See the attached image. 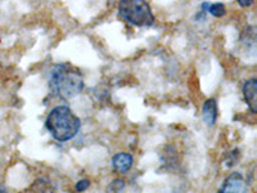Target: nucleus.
I'll return each instance as SVG.
<instances>
[{
	"label": "nucleus",
	"instance_id": "nucleus-13",
	"mask_svg": "<svg viewBox=\"0 0 257 193\" xmlns=\"http://www.w3.org/2000/svg\"><path fill=\"white\" fill-rule=\"evenodd\" d=\"M89 187H90V180H88V179H81L80 181H77L76 190L77 192H84V190L88 189Z\"/></svg>",
	"mask_w": 257,
	"mask_h": 193
},
{
	"label": "nucleus",
	"instance_id": "nucleus-10",
	"mask_svg": "<svg viewBox=\"0 0 257 193\" xmlns=\"http://www.w3.org/2000/svg\"><path fill=\"white\" fill-rule=\"evenodd\" d=\"M202 9H203V12H208L213 17L217 18L224 17L226 15V8L222 3H203L202 4Z\"/></svg>",
	"mask_w": 257,
	"mask_h": 193
},
{
	"label": "nucleus",
	"instance_id": "nucleus-12",
	"mask_svg": "<svg viewBox=\"0 0 257 193\" xmlns=\"http://www.w3.org/2000/svg\"><path fill=\"white\" fill-rule=\"evenodd\" d=\"M239 157H240V153H239V149H234L233 152L229 155V158H226V166L228 167H231L234 166L235 164H238V161H239Z\"/></svg>",
	"mask_w": 257,
	"mask_h": 193
},
{
	"label": "nucleus",
	"instance_id": "nucleus-5",
	"mask_svg": "<svg viewBox=\"0 0 257 193\" xmlns=\"http://www.w3.org/2000/svg\"><path fill=\"white\" fill-rule=\"evenodd\" d=\"M243 96H244V101L248 106L249 111L252 114H256L257 112V80L256 77H252L248 79L247 81H244L243 84Z\"/></svg>",
	"mask_w": 257,
	"mask_h": 193
},
{
	"label": "nucleus",
	"instance_id": "nucleus-7",
	"mask_svg": "<svg viewBox=\"0 0 257 193\" xmlns=\"http://www.w3.org/2000/svg\"><path fill=\"white\" fill-rule=\"evenodd\" d=\"M202 117L203 123L208 126H213L217 120V102L216 100L210 98L203 103L202 107Z\"/></svg>",
	"mask_w": 257,
	"mask_h": 193
},
{
	"label": "nucleus",
	"instance_id": "nucleus-15",
	"mask_svg": "<svg viewBox=\"0 0 257 193\" xmlns=\"http://www.w3.org/2000/svg\"><path fill=\"white\" fill-rule=\"evenodd\" d=\"M0 193H8V192H7L6 188L3 187V185H0Z\"/></svg>",
	"mask_w": 257,
	"mask_h": 193
},
{
	"label": "nucleus",
	"instance_id": "nucleus-11",
	"mask_svg": "<svg viewBox=\"0 0 257 193\" xmlns=\"http://www.w3.org/2000/svg\"><path fill=\"white\" fill-rule=\"evenodd\" d=\"M125 188V181L123 179H114L113 181H111V184L108 185V193H121Z\"/></svg>",
	"mask_w": 257,
	"mask_h": 193
},
{
	"label": "nucleus",
	"instance_id": "nucleus-2",
	"mask_svg": "<svg viewBox=\"0 0 257 193\" xmlns=\"http://www.w3.org/2000/svg\"><path fill=\"white\" fill-rule=\"evenodd\" d=\"M81 126L79 117L66 105H59L52 110L45 120V128L57 142L71 141L77 135Z\"/></svg>",
	"mask_w": 257,
	"mask_h": 193
},
{
	"label": "nucleus",
	"instance_id": "nucleus-6",
	"mask_svg": "<svg viewBox=\"0 0 257 193\" xmlns=\"http://www.w3.org/2000/svg\"><path fill=\"white\" fill-rule=\"evenodd\" d=\"M133 162H134V158H133V156L130 153L120 152L116 153L112 157V167L118 174L127 173L128 170L132 169Z\"/></svg>",
	"mask_w": 257,
	"mask_h": 193
},
{
	"label": "nucleus",
	"instance_id": "nucleus-3",
	"mask_svg": "<svg viewBox=\"0 0 257 193\" xmlns=\"http://www.w3.org/2000/svg\"><path fill=\"white\" fill-rule=\"evenodd\" d=\"M118 16L130 26L144 27L155 25V16L146 0H120Z\"/></svg>",
	"mask_w": 257,
	"mask_h": 193
},
{
	"label": "nucleus",
	"instance_id": "nucleus-4",
	"mask_svg": "<svg viewBox=\"0 0 257 193\" xmlns=\"http://www.w3.org/2000/svg\"><path fill=\"white\" fill-rule=\"evenodd\" d=\"M245 181L242 174L234 171L229 174L226 179L222 183L221 188L219 189V193H245Z\"/></svg>",
	"mask_w": 257,
	"mask_h": 193
},
{
	"label": "nucleus",
	"instance_id": "nucleus-9",
	"mask_svg": "<svg viewBox=\"0 0 257 193\" xmlns=\"http://www.w3.org/2000/svg\"><path fill=\"white\" fill-rule=\"evenodd\" d=\"M161 161H162V165L169 170H174L175 167H178V157H176L173 147H165L164 155L161 156Z\"/></svg>",
	"mask_w": 257,
	"mask_h": 193
},
{
	"label": "nucleus",
	"instance_id": "nucleus-1",
	"mask_svg": "<svg viewBox=\"0 0 257 193\" xmlns=\"http://www.w3.org/2000/svg\"><path fill=\"white\" fill-rule=\"evenodd\" d=\"M81 71L70 63L56 64L50 71L49 88L54 95L62 100H71L84 89Z\"/></svg>",
	"mask_w": 257,
	"mask_h": 193
},
{
	"label": "nucleus",
	"instance_id": "nucleus-8",
	"mask_svg": "<svg viewBox=\"0 0 257 193\" xmlns=\"http://www.w3.org/2000/svg\"><path fill=\"white\" fill-rule=\"evenodd\" d=\"M31 193H56V185L49 178H38L30 187Z\"/></svg>",
	"mask_w": 257,
	"mask_h": 193
},
{
	"label": "nucleus",
	"instance_id": "nucleus-14",
	"mask_svg": "<svg viewBox=\"0 0 257 193\" xmlns=\"http://www.w3.org/2000/svg\"><path fill=\"white\" fill-rule=\"evenodd\" d=\"M238 4L243 8H249V7L253 6V2L254 0H237Z\"/></svg>",
	"mask_w": 257,
	"mask_h": 193
}]
</instances>
